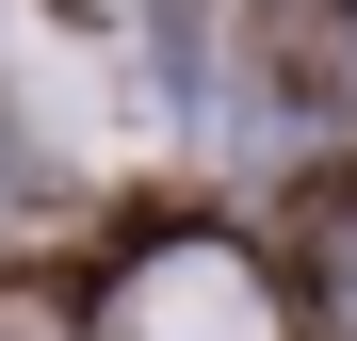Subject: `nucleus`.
<instances>
[{"mask_svg": "<svg viewBox=\"0 0 357 341\" xmlns=\"http://www.w3.org/2000/svg\"><path fill=\"white\" fill-rule=\"evenodd\" d=\"M98 341H292V309H276V276L227 244V227H178V244H146L114 276Z\"/></svg>", "mask_w": 357, "mask_h": 341, "instance_id": "1", "label": "nucleus"}, {"mask_svg": "<svg viewBox=\"0 0 357 341\" xmlns=\"http://www.w3.org/2000/svg\"><path fill=\"white\" fill-rule=\"evenodd\" d=\"M341 309H357V244H341Z\"/></svg>", "mask_w": 357, "mask_h": 341, "instance_id": "2", "label": "nucleus"}]
</instances>
